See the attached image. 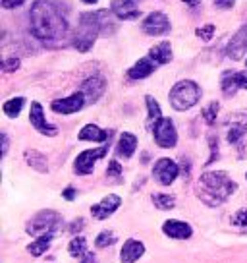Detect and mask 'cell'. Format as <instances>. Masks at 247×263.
I'll list each match as a JSON object with an SVG mask.
<instances>
[{
  "label": "cell",
  "mask_w": 247,
  "mask_h": 263,
  "mask_svg": "<svg viewBox=\"0 0 247 263\" xmlns=\"http://www.w3.org/2000/svg\"><path fill=\"white\" fill-rule=\"evenodd\" d=\"M50 242H52V232L41 234L35 242H31V244L27 246V252H29L31 255H35V257H41V255L50 248Z\"/></svg>",
  "instance_id": "obj_25"
},
{
  "label": "cell",
  "mask_w": 247,
  "mask_h": 263,
  "mask_svg": "<svg viewBox=\"0 0 247 263\" xmlns=\"http://www.w3.org/2000/svg\"><path fill=\"white\" fill-rule=\"evenodd\" d=\"M245 66H247V58H245Z\"/></svg>",
  "instance_id": "obj_45"
},
{
  "label": "cell",
  "mask_w": 247,
  "mask_h": 263,
  "mask_svg": "<svg viewBox=\"0 0 247 263\" xmlns=\"http://www.w3.org/2000/svg\"><path fill=\"white\" fill-rule=\"evenodd\" d=\"M68 252H70V255H74V257H83V255L87 254V240L83 238V236H75L70 242Z\"/></svg>",
  "instance_id": "obj_29"
},
{
  "label": "cell",
  "mask_w": 247,
  "mask_h": 263,
  "mask_svg": "<svg viewBox=\"0 0 247 263\" xmlns=\"http://www.w3.org/2000/svg\"><path fill=\"white\" fill-rule=\"evenodd\" d=\"M24 105H25L24 97H14V99H10V101H6V103H4L2 110H4V115L10 116V118H16V116H19V112H22Z\"/></svg>",
  "instance_id": "obj_27"
},
{
  "label": "cell",
  "mask_w": 247,
  "mask_h": 263,
  "mask_svg": "<svg viewBox=\"0 0 247 263\" xmlns=\"http://www.w3.org/2000/svg\"><path fill=\"white\" fill-rule=\"evenodd\" d=\"M178 174H180V166L174 163L172 159H166V157L164 159H158L155 166H153V176L162 186H170L178 178Z\"/></svg>",
  "instance_id": "obj_10"
},
{
  "label": "cell",
  "mask_w": 247,
  "mask_h": 263,
  "mask_svg": "<svg viewBox=\"0 0 247 263\" xmlns=\"http://www.w3.org/2000/svg\"><path fill=\"white\" fill-rule=\"evenodd\" d=\"M83 219H77V221H74L72 222V227H70V230H72V232H75V230H81L83 229Z\"/></svg>",
  "instance_id": "obj_41"
},
{
  "label": "cell",
  "mask_w": 247,
  "mask_h": 263,
  "mask_svg": "<svg viewBox=\"0 0 247 263\" xmlns=\"http://www.w3.org/2000/svg\"><path fill=\"white\" fill-rule=\"evenodd\" d=\"M145 103H147V110H149V116H147V128L149 130H153L155 128V124L162 118V112H160V105L157 103V99H153L151 95L145 97Z\"/></svg>",
  "instance_id": "obj_26"
},
{
  "label": "cell",
  "mask_w": 247,
  "mask_h": 263,
  "mask_svg": "<svg viewBox=\"0 0 247 263\" xmlns=\"http://www.w3.org/2000/svg\"><path fill=\"white\" fill-rule=\"evenodd\" d=\"M247 52V25H241L238 31L232 35L226 45V57L232 60H241Z\"/></svg>",
  "instance_id": "obj_12"
},
{
  "label": "cell",
  "mask_w": 247,
  "mask_h": 263,
  "mask_svg": "<svg viewBox=\"0 0 247 263\" xmlns=\"http://www.w3.org/2000/svg\"><path fill=\"white\" fill-rule=\"evenodd\" d=\"M81 263H97V257H95V254H89V252H87V254L83 255Z\"/></svg>",
  "instance_id": "obj_42"
},
{
  "label": "cell",
  "mask_w": 247,
  "mask_h": 263,
  "mask_svg": "<svg viewBox=\"0 0 247 263\" xmlns=\"http://www.w3.org/2000/svg\"><path fill=\"white\" fill-rule=\"evenodd\" d=\"M25 0H2V8L4 10H14V8H19L22 4H24Z\"/></svg>",
  "instance_id": "obj_37"
},
{
  "label": "cell",
  "mask_w": 247,
  "mask_h": 263,
  "mask_svg": "<svg viewBox=\"0 0 247 263\" xmlns=\"http://www.w3.org/2000/svg\"><path fill=\"white\" fill-rule=\"evenodd\" d=\"M105 89H107V82L100 76H91L81 83V91L87 99V103H97L100 95L105 93Z\"/></svg>",
  "instance_id": "obj_15"
},
{
  "label": "cell",
  "mask_w": 247,
  "mask_h": 263,
  "mask_svg": "<svg viewBox=\"0 0 247 263\" xmlns=\"http://www.w3.org/2000/svg\"><path fill=\"white\" fill-rule=\"evenodd\" d=\"M153 203L160 211H168V209H172L176 205V199L170 194H153Z\"/></svg>",
  "instance_id": "obj_28"
},
{
  "label": "cell",
  "mask_w": 247,
  "mask_h": 263,
  "mask_svg": "<svg viewBox=\"0 0 247 263\" xmlns=\"http://www.w3.org/2000/svg\"><path fill=\"white\" fill-rule=\"evenodd\" d=\"M25 161L27 164L35 168V171H39V173H49V164H47V157L39 153V151H35V149H29V151H25Z\"/></svg>",
  "instance_id": "obj_23"
},
{
  "label": "cell",
  "mask_w": 247,
  "mask_h": 263,
  "mask_svg": "<svg viewBox=\"0 0 247 263\" xmlns=\"http://www.w3.org/2000/svg\"><path fill=\"white\" fill-rule=\"evenodd\" d=\"M157 66L158 64L151 57L139 58V60L128 70V76H130V80H145V78H149V76L157 70Z\"/></svg>",
  "instance_id": "obj_17"
},
{
  "label": "cell",
  "mask_w": 247,
  "mask_h": 263,
  "mask_svg": "<svg viewBox=\"0 0 247 263\" xmlns=\"http://www.w3.org/2000/svg\"><path fill=\"white\" fill-rule=\"evenodd\" d=\"M60 222V215L52 209H43L35 215L31 221L27 222V232L33 234V236H39V234H47V232H52V229Z\"/></svg>",
  "instance_id": "obj_5"
},
{
  "label": "cell",
  "mask_w": 247,
  "mask_h": 263,
  "mask_svg": "<svg viewBox=\"0 0 247 263\" xmlns=\"http://www.w3.org/2000/svg\"><path fill=\"white\" fill-rule=\"evenodd\" d=\"M107 151H108V145L99 147V149H85V151H81L79 155L75 157L74 171L77 174H81V176L91 174L93 173V168H95V163L107 155Z\"/></svg>",
  "instance_id": "obj_7"
},
{
  "label": "cell",
  "mask_w": 247,
  "mask_h": 263,
  "mask_svg": "<svg viewBox=\"0 0 247 263\" xmlns=\"http://www.w3.org/2000/svg\"><path fill=\"white\" fill-rule=\"evenodd\" d=\"M29 122H31V126H33L39 134H43V136H49V138H52V136H56V134H58L56 126H52V124L47 122L45 112H43V105H41V103H37V101H33V103H31V110H29Z\"/></svg>",
  "instance_id": "obj_11"
},
{
  "label": "cell",
  "mask_w": 247,
  "mask_h": 263,
  "mask_svg": "<svg viewBox=\"0 0 247 263\" xmlns=\"http://www.w3.org/2000/svg\"><path fill=\"white\" fill-rule=\"evenodd\" d=\"M77 138L81 141H107L110 140V132L100 130L99 126H95V124H87L79 130Z\"/></svg>",
  "instance_id": "obj_21"
},
{
  "label": "cell",
  "mask_w": 247,
  "mask_h": 263,
  "mask_svg": "<svg viewBox=\"0 0 247 263\" xmlns=\"http://www.w3.org/2000/svg\"><path fill=\"white\" fill-rule=\"evenodd\" d=\"M102 33V25H100L99 12H83L79 16V25L74 35V47L79 52H87L93 49V45Z\"/></svg>",
  "instance_id": "obj_3"
},
{
  "label": "cell",
  "mask_w": 247,
  "mask_h": 263,
  "mask_svg": "<svg viewBox=\"0 0 247 263\" xmlns=\"http://www.w3.org/2000/svg\"><path fill=\"white\" fill-rule=\"evenodd\" d=\"M247 132V118H241V120H232V124L228 126V136L226 140L228 143H238Z\"/></svg>",
  "instance_id": "obj_24"
},
{
  "label": "cell",
  "mask_w": 247,
  "mask_h": 263,
  "mask_svg": "<svg viewBox=\"0 0 247 263\" xmlns=\"http://www.w3.org/2000/svg\"><path fill=\"white\" fill-rule=\"evenodd\" d=\"M145 254V246H143V242H139V240H126L122 246V252H120V259H122L123 263H133L137 261L141 255Z\"/></svg>",
  "instance_id": "obj_19"
},
{
  "label": "cell",
  "mask_w": 247,
  "mask_h": 263,
  "mask_svg": "<svg viewBox=\"0 0 247 263\" xmlns=\"http://www.w3.org/2000/svg\"><path fill=\"white\" fill-rule=\"evenodd\" d=\"M87 99L83 95V91H75L74 95H70L66 99H56L50 103V108L58 112V115H74V112H79L83 107H85Z\"/></svg>",
  "instance_id": "obj_9"
},
{
  "label": "cell",
  "mask_w": 247,
  "mask_h": 263,
  "mask_svg": "<svg viewBox=\"0 0 247 263\" xmlns=\"http://www.w3.org/2000/svg\"><path fill=\"white\" fill-rule=\"evenodd\" d=\"M81 2H85V4H97L99 0H81Z\"/></svg>",
  "instance_id": "obj_44"
},
{
  "label": "cell",
  "mask_w": 247,
  "mask_h": 263,
  "mask_svg": "<svg viewBox=\"0 0 247 263\" xmlns=\"http://www.w3.org/2000/svg\"><path fill=\"white\" fill-rule=\"evenodd\" d=\"M245 178H247V174H245Z\"/></svg>",
  "instance_id": "obj_46"
},
{
  "label": "cell",
  "mask_w": 247,
  "mask_h": 263,
  "mask_svg": "<svg viewBox=\"0 0 247 263\" xmlns=\"http://www.w3.org/2000/svg\"><path fill=\"white\" fill-rule=\"evenodd\" d=\"M188 6H191V8H195V6H199L201 4V0H183Z\"/></svg>",
  "instance_id": "obj_43"
},
{
  "label": "cell",
  "mask_w": 247,
  "mask_h": 263,
  "mask_svg": "<svg viewBox=\"0 0 247 263\" xmlns=\"http://www.w3.org/2000/svg\"><path fill=\"white\" fill-rule=\"evenodd\" d=\"M110 12L120 20H137L141 16V10L137 8L135 0H112Z\"/></svg>",
  "instance_id": "obj_16"
},
{
  "label": "cell",
  "mask_w": 247,
  "mask_h": 263,
  "mask_svg": "<svg viewBox=\"0 0 247 263\" xmlns=\"http://www.w3.org/2000/svg\"><path fill=\"white\" fill-rule=\"evenodd\" d=\"M62 197H64V199H68V201H72V199L75 197V188L68 186V188L64 190V192H62Z\"/></svg>",
  "instance_id": "obj_39"
},
{
  "label": "cell",
  "mask_w": 247,
  "mask_h": 263,
  "mask_svg": "<svg viewBox=\"0 0 247 263\" xmlns=\"http://www.w3.org/2000/svg\"><path fill=\"white\" fill-rule=\"evenodd\" d=\"M120 205H122V197L116 196V194H110V196L102 197L99 203H95L91 207V213H93L95 219L102 221V219H108Z\"/></svg>",
  "instance_id": "obj_14"
},
{
  "label": "cell",
  "mask_w": 247,
  "mask_h": 263,
  "mask_svg": "<svg viewBox=\"0 0 247 263\" xmlns=\"http://www.w3.org/2000/svg\"><path fill=\"white\" fill-rule=\"evenodd\" d=\"M232 224L238 227V229H247V211L245 209H239L232 215Z\"/></svg>",
  "instance_id": "obj_33"
},
{
  "label": "cell",
  "mask_w": 247,
  "mask_h": 263,
  "mask_svg": "<svg viewBox=\"0 0 247 263\" xmlns=\"http://www.w3.org/2000/svg\"><path fill=\"white\" fill-rule=\"evenodd\" d=\"M135 149H137V138L130 132H123L118 140V145H116V153L123 159H130L135 153Z\"/></svg>",
  "instance_id": "obj_20"
},
{
  "label": "cell",
  "mask_w": 247,
  "mask_h": 263,
  "mask_svg": "<svg viewBox=\"0 0 247 263\" xmlns=\"http://www.w3.org/2000/svg\"><path fill=\"white\" fill-rule=\"evenodd\" d=\"M168 99H170V105L176 110H190L201 99V87L191 80H181L170 89Z\"/></svg>",
  "instance_id": "obj_4"
},
{
  "label": "cell",
  "mask_w": 247,
  "mask_h": 263,
  "mask_svg": "<svg viewBox=\"0 0 247 263\" xmlns=\"http://www.w3.org/2000/svg\"><path fill=\"white\" fill-rule=\"evenodd\" d=\"M218 110H220V105L216 103V101H213V103H209L205 108H203V118H205V122L209 124V126H213L214 122H216V115H218Z\"/></svg>",
  "instance_id": "obj_30"
},
{
  "label": "cell",
  "mask_w": 247,
  "mask_h": 263,
  "mask_svg": "<svg viewBox=\"0 0 247 263\" xmlns=\"http://www.w3.org/2000/svg\"><path fill=\"white\" fill-rule=\"evenodd\" d=\"M238 190V184L222 171H211L201 174L195 186L197 197L209 207H218Z\"/></svg>",
  "instance_id": "obj_2"
},
{
  "label": "cell",
  "mask_w": 247,
  "mask_h": 263,
  "mask_svg": "<svg viewBox=\"0 0 247 263\" xmlns=\"http://www.w3.org/2000/svg\"><path fill=\"white\" fill-rule=\"evenodd\" d=\"M162 232H164L166 236H170V238H176V240H186L191 236V227L188 222L183 221H176V219H170V221H166L162 224Z\"/></svg>",
  "instance_id": "obj_18"
},
{
  "label": "cell",
  "mask_w": 247,
  "mask_h": 263,
  "mask_svg": "<svg viewBox=\"0 0 247 263\" xmlns=\"http://www.w3.org/2000/svg\"><path fill=\"white\" fill-rule=\"evenodd\" d=\"M17 68H19V58L16 57H8L2 60V70L6 72V74H10V72H16Z\"/></svg>",
  "instance_id": "obj_34"
},
{
  "label": "cell",
  "mask_w": 247,
  "mask_h": 263,
  "mask_svg": "<svg viewBox=\"0 0 247 263\" xmlns=\"http://www.w3.org/2000/svg\"><path fill=\"white\" fill-rule=\"evenodd\" d=\"M116 242V234L114 232H110V230H102L97 240H95V246L97 248H107V246H112Z\"/></svg>",
  "instance_id": "obj_31"
},
{
  "label": "cell",
  "mask_w": 247,
  "mask_h": 263,
  "mask_svg": "<svg viewBox=\"0 0 247 263\" xmlns=\"http://www.w3.org/2000/svg\"><path fill=\"white\" fill-rule=\"evenodd\" d=\"M214 31H216V27H214L213 24H207V25H203V27H199L197 31H195V35H197L199 39H203L205 43H209L213 39Z\"/></svg>",
  "instance_id": "obj_32"
},
{
  "label": "cell",
  "mask_w": 247,
  "mask_h": 263,
  "mask_svg": "<svg viewBox=\"0 0 247 263\" xmlns=\"http://www.w3.org/2000/svg\"><path fill=\"white\" fill-rule=\"evenodd\" d=\"M153 136L157 145L162 149H170L178 143V132L170 118H160L153 128Z\"/></svg>",
  "instance_id": "obj_6"
},
{
  "label": "cell",
  "mask_w": 247,
  "mask_h": 263,
  "mask_svg": "<svg viewBox=\"0 0 247 263\" xmlns=\"http://www.w3.org/2000/svg\"><path fill=\"white\" fill-rule=\"evenodd\" d=\"M122 174V166H120V163L118 161H110L108 163V168H107V176L108 178H118Z\"/></svg>",
  "instance_id": "obj_35"
},
{
  "label": "cell",
  "mask_w": 247,
  "mask_h": 263,
  "mask_svg": "<svg viewBox=\"0 0 247 263\" xmlns=\"http://www.w3.org/2000/svg\"><path fill=\"white\" fill-rule=\"evenodd\" d=\"M31 33L45 43L64 41L68 35V22L62 10L52 0H35L29 12Z\"/></svg>",
  "instance_id": "obj_1"
},
{
  "label": "cell",
  "mask_w": 247,
  "mask_h": 263,
  "mask_svg": "<svg viewBox=\"0 0 247 263\" xmlns=\"http://www.w3.org/2000/svg\"><path fill=\"white\" fill-rule=\"evenodd\" d=\"M6 153H8V136L2 134V157H6Z\"/></svg>",
  "instance_id": "obj_40"
},
{
  "label": "cell",
  "mask_w": 247,
  "mask_h": 263,
  "mask_svg": "<svg viewBox=\"0 0 247 263\" xmlns=\"http://www.w3.org/2000/svg\"><path fill=\"white\" fill-rule=\"evenodd\" d=\"M236 4V0H214V6L220 10H230Z\"/></svg>",
  "instance_id": "obj_38"
},
{
  "label": "cell",
  "mask_w": 247,
  "mask_h": 263,
  "mask_svg": "<svg viewBox=\"0 0 247 263\" xmlns=\"http://www.w3.org/2000/svg\"><path fill=\"white\" fill-rule=\"evenodd\" d=\"M141 29H143V33L151 35V37H160V35L170 33L172 25H170V20H168V16H166L164 12H151L143 20Z\"/></svg>",
  "instance_id": "obj_8"
},
{
  "label": "cell",
  "mask_w": 247,
  "mask_h": 263,
  "mask_svg": "<svg viewBox=\"0 0 247 263\" xmlns=\"http://www.w3.org/2000/svg\"><path fill=\"white\" fill-rule=\"evenodd\" d=\"M209 143H211V151H213V155H211V159L207 161V164H211L218 157V140H214V136H211L209 138Z\"/></svg>",
  "instance_id": "obj_36"
},
{
  "label": "cell",
  "mask_w": 247,
  "mask_h": 263,
  "mask_svg": "<svg viewBox=\"0 0 247 263\" xmlns=\"http://www.w3.org/2000/svg\"><path fill=\"white\" fill-rule=\"evenodd\" d=\"M149 57L153 58L158 66L160 64H168L170 60H172V45L168 41H162L155 45L153 49L149 50Z\"/></svg>",
  "instance_id": "obj_22"
},
{
  "label": "cell",
  "mask_w": 247,
  "mask_h": 263,
  "mask_svg": "<svg viewBox=\"0 0 247 263\" xmlns=\"http://www.w3.org/2000/svg\"><path fill=\"white\" fill-rule=\"evenodd\" d=\"M220 87L226 97H232L238 89H247V72H224L220 78Z\"/></svg>",
  "instance_id": "obj_13"
}]
</instances>
